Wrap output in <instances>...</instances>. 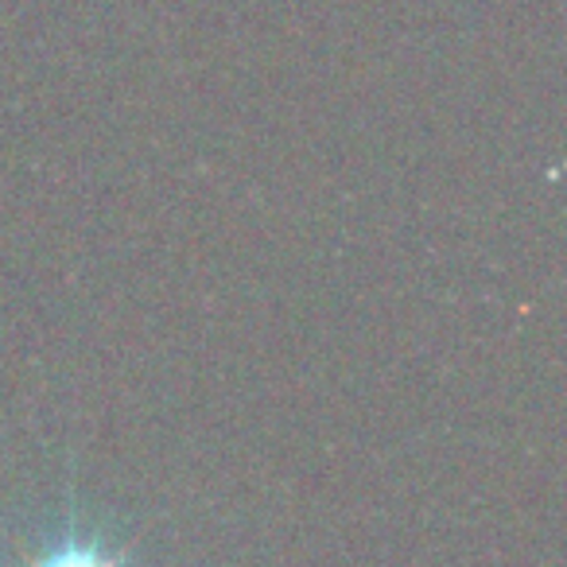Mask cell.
<instances>
[{
	"label": "cell",
	"instance_id": "obj_1",
	"mask_svg": "<svg viewBox=\"0 0 567 567\" xmlns=\"http://www.w3.org/2000/svg\"><path fill=\"white\" fill-rule=\"evenodd\" d=\"M12 567H133V551L97 525L59 520L20 544Z\"/></svg>",
	"mask_w": 567,
	"mask_h": 567
}]
</instances>
